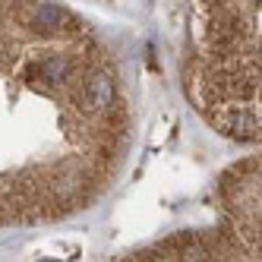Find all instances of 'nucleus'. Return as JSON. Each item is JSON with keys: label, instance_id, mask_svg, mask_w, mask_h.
I'll return each mask as SVG.
<instances>
[{"label": "nucleus", "instance_id": "nucleus-1", "mask_svg": "<svg viewBox=\"0 0 262 262\" xmlns=\"http://www.w3.org/2000/svg\"><path fill=\"white\" fill-rule=\"evenodd\" d=\"M183 89L221 136L262 142V0H190Z\"/></svg>", "mask_w": 262, "mask_h": 262}]
</instances>
